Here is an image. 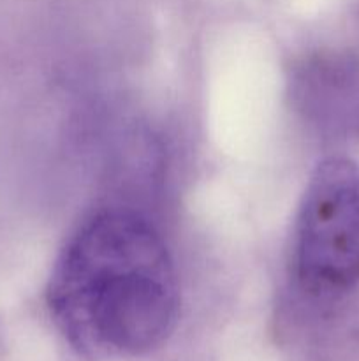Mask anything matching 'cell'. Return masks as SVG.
Returning <instances> with one entry per match:
<instances>
[{"label":"cell","mask_w":359,"mask_h":361,"mask_svg":"<svg viewBox=\"0 0 359 361\" xmlns=\"http://www.w3.org/2000/svg\"><path fill=\"white\" fill-rule=\"evenodd\" d=\"M291 281L312 316L359 291V166L333 157L306 185L291 247Z\"/></svg>","instance_id":"2"},{"label":"cell","mask_w":359,"mask_h":361,"mask_svg":"<svg viewBox=\"0 0 359 361\" xmlns=\"http://www.w3.org/2000/svg\"><path fill=\"white\" fill-rule=\"evenodd\" d=\"M303 109L320 123L359 136V63L327 56L310 63L298 80Z\"/></svg>","instance_id":"3"},{"label":"cell","mask_w":359,"mask_h":361,"mask_svg":"<svg viewBox=\"0 0 359 361\" xmlns=\"http://www.w3.org/2000/svg\"><path fill=\"white\" fill-rule=\"evenodd\" d=\"M56 330L88 361L155 351L175 330L180 289L160 233L125 207L95 212L56 259L48 284Z\"/></svg>","instance_id":"1"}]
</instances>
